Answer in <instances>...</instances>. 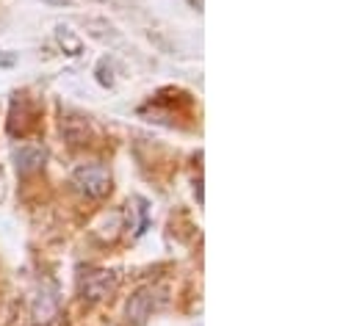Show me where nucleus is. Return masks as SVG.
Here are the masks:
<instances>
[{"label":"nucleus","instance_id":"5","mask_svg":"<svg viewBox=\"0 0 357 326\" xmlns=\"http://www.w3.org/2000/svg\"><path fill=\"white\" fill-rule=\"evenodd\" d=\"M42 163H45V153H42V150H22V153L17 155V169H20L22 174L39 169Z\"/></svg>","mask_w":357,"mask_h":326},{"label":"nucleus","instance_id":"6","mask_svg":"<svg viewBox=\"0 0 357 326\" xmlns=\"http://www.w3.org/2000/svg\"><path fill=\"white\" fill-rule=\"evenodd\" d=\"M59 42H61V45H64V47H67L73 56H78V53H81V39H78V36H75L70 28H64V25L59 28Z\"/></svg>","mask_w":357,"mask_h":326},{"label":"nucleus","instance_id":"7","mask_svg":"<svg viewBox=\"0 0 357 326\" xmlns=\"http://www.w3.org/2000/svg\"><path fill=\"white\" fill-rule=\"evenodd\" d=\"M45 3H56V6H61V3H70V0H45Z\"/></svg>","mask_w":357,"mask_h":326},{"label":"nucleus","instance_id":"1","mask_svg":"<svg viewBox=\"0 0 357 326\" xmlns=\"http://www.w3.org/2000/svg\"><path fill=\"white\" fill-rule=\"evenodd\" d=\"M73 183L94 199H102L111 191V171L102 163H84L73 171Z\"/></svg>","mask_w":357,"mask_h":326},{"label":"nucleus","instance_id":"4","mask_svg":"<svg viewBox=\"0 0 357 326\" xmlns=\"http://www.w3.org/2000/svg\"><path fill=\"white\" fill-rule=\"evenodd\" d=\"M153 304H155V299H153V290H150V288H144V290H139L136 296H130L128 310H125L128 324L144 326V321L153 316Z\"/></svg>","mask_w":357,"mask_h":326},{"label":"nucleus","instance_id":"2","mask_svg":"<svg viewBox=\"0 0 357 326\" xmlns=\"http://www.w3.org/2000/svg\"><path fill=\"white\" fill-rule=\"evenodd\" d=\"M116 285H119L116 271H91V274L84 277L81 293H84V299H89V302H100V299H105L108 293H114Z\"/></svg>","mask_w":357,"mask_h":326},{"label":"nucleus","instance_id":"3","mask_svg":"<svg viewBox=\"0 0 357 326\" xmlns=\"http://www.w3.org/2000/svg\"><path fill=\"white\" fill-rule=\"evenodd\" d=\"M33 324L36 326H50L59 318V296L56 290H42L36 299H33Z\"/></svg>","mask_w":357,"mask_h":326}]
</instances>
